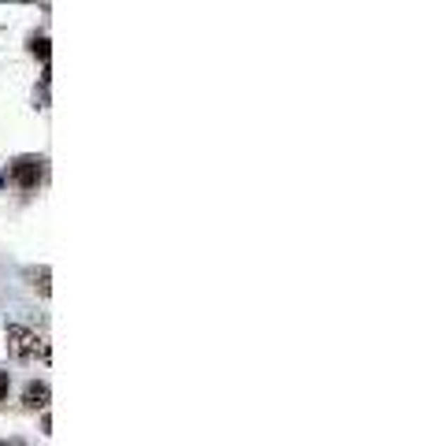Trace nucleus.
I'll list each match as a JSON object with an SVG mask.
<instances>
[{
    "instance_id": "4",
    "label": "nucleus",
    "mask_w": 423,
    "mask_h": 446,
    "mask_svg": "<svg viewBox=\"0 0 423 446\" xmlns=\"http://www.w3.org/2000/svg\"><path fill=\"white\" fill-rule=\"evenodd\" d=\"M30 52L41 56V60H49V41L45 37H30Z\"/></svg>"
},
{
    "instance_id": "7",
    "label": "nucleus",
    "mask_w": 423,
    "mask_h": 446,
    "mask_svg": "<svg viewBox=\"0 0 423 446\" xmlns=\"http://www.w3.org/2000/svg\"><path fill=\"white\" fill-rule=\"evenodd\" d=\"M4 446H23V442H4Z\"/></svg>"
},
{
    "instance_id": "3",
    "label": "nucleus",
    "mask_w": 423,
    "mask_h": 446,
    "mask_svg": "<svg viewBox=\"0 0 423 446\" xmlns=\"http://www.w3.org/2000/svg\"><path fill=\"white\" fill-rule=\"evenodd\" d=\"M23 406L26 409H45L49 406V383H26Z\"/></svg>"
},
{
    "instance_id": "5",
    "label": "nucleus",
    "mask_w": 423,
    "mask_h": 446,
    "mask_svg": "<svg viewBox=\"0 0 423 446\" xmlns=\"http://www.w3.org/2000/svg\"><path fill=\"white\" fill-rule=\"evenodd\" d=\"M34 279H37V283H34V286H37V291H41V294H49V268H41V271H34Z\"/></svg>"
},
{
    "instance_id": "6",
    "label": "nucleus",
    "mask_w": 423,
    "mask_h": 446,
    "mask_svg": "<svg viewBox=\"0 0 423 446\" xmlns=\"http://www.w3.org/2000/svg\"><path fill=\"white\" fill-rule=\"evenodd\" d=\"M8 387H11V383H8V372H0V401L8 398Z\"/></svg>"
},
{
    "instance_id": "2",
    "label": "nucleus",
    "mask_w": 423,
    "mask_h": 446,
    "mask_svg": "<svg viewBox=\"0 0 423 446\" xmlns=\"http://www.w3.org/2000/svg\"><path fill=\"white\" fill-rule=\"evenodd\" d=\"M41 179H45V160H41V156H19V160L11 164V182H16L19 190H37Z\"/></svg>"
},
{
    "instance_id": "1",
    "label": "nucleus",
    "mask_w": 423,
    "mask_h": 446,
    "mask_svg": "<svg viewBox=\"0 0 423 446\" xmlns=\"http://www.w3.org/2000/svg\"><path fill=\"white\" fill-rule=\"evenodd\" d=\"M8 350H11L16 361H34V357L49 361V342H45V335H37L34 327H23V324H11L8 327Z\"/></svg>"
}]
</instances>
